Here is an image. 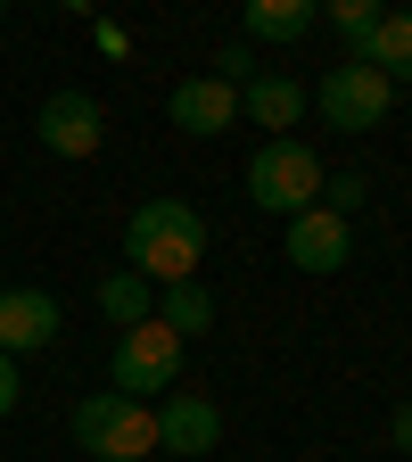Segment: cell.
I'll return each mask as SVG.
<instances>
[{
  "label": "cell",
  "instance_id": "3",
  "mask_svg": "<svg viewBox=\"0 0 412 462\" xmlns=\"http://www.w3.org/2000/svg\"><path fill=\"white\" fill-rule=\"evenodd\" d=\"M75 446L83 454H99V462H149L157 454V413L141 396H83L75 404Z\"/></svg>",
  "mask_w": 412,
  "mask_h": 462
},
{
  "label": "cell",
  "instance_id": "7",
  "mask_svg": "<svg viewBox=\"0 0 412 462\" xmlns=\"http://www.w3.org/2000/svg\"><path fill=\"white\" fill-rule=\"evenodd\" d=\"M280 248L298 273H338L346 256H355V223L330 215V207H306V215H288L280 223Z\"/></svg>",
  "mask_w": 412,
  "mask_h": 462
},
{
  "label": "cell",
  "instance_id": "16",
  "mask_svg": "<svg viewBox=\"0 0 412 462\" xmlns=\"http://www.w3.org/2000/svg\"><path fill=\"white\" fill-rule=\"evenodd\" d=\"M322 17L338 25L346 58H363V42H371V25H380V0H322Z\"/></svg>",
  "mask_w": 412,
  "mask_h": 462
},
{
  "label": "cell",
  "instance_id": "6",
  "mask_svg": "<svg viewBox=\"0 0 412 462\" xmlns=\"http://www.w3.org/2000/svg\"><path fill=\"white\" fill-rule=\"evenodd\" d=\"M33 133H41L50 157H99V141H107V107H99L91 91H50L41 116H33Z\"/></svg>",
  "mask_w": 412,
  "mask_h": 462
},
{
  "label": "cell",
  "instance_id": "14",
  "mask_svg": "<svg viewBox=\"0 0 412 462\" xmlns=\"http://www.w3.org/2000/svg\"><path fill=\"white\" fill-rule=\"evenodd\" d=\"M322 17V0H248V42H306Z\"/></svg>",
  "mask_w": 412,
  "mask_h": 462
},
{
  "label": "cell",
  "instance_id": "21",
  "mask_svg": "<svg viewBox=\"0 0 412 462\" xmlns=\"http://www.w3.org/2000/svg\"><path fill=\"white\" fill-rule=\"evenodd\" d=\"M91 33H99V50H107V58H124V50H133V33H124V25H107V17H99Z\"/></svg>",
  "mask_w": 412,
  "mask_h": 462
},
{
  "label": "cell",
  "instance_id": "10",
  "mask_svg": "<svg viewBox=\"0 0 412 462\" xmlns=\"http://www.w3.org/2000/svg\"><path fill=\"white\" fill-rule=\"evenodd\" d=\"M67 330L50 289H0V356H41V346Z\"/></svg>",
  "mask_w": 412,
  "mask_h": 462
},
{
  "label": "cell",
  "instance_id": "20",
  "mask_svg": "<svg viewBox=\"0 0 412 462\" xmlns=\"http://www.w3.org/2000/svg\"><path fill=\"white\" fill-rule=\"evenodd\" d=\"M17 396H25V388H17V356H0V421L17 413Z\"/></svg>",
  "mask_w": 412,
  "mask_h": 462
},
{
  "label": "cell",
  "instance_id": "17",
  "mask_svg": "<svg viewBox=\"0 0 412 462\" xmlns=\"http://www.w3.org/2000/svg\"><path fill=\"white\" fill-rule=\"evenodd\" d=\"M371 199V173H330V182H322V207L330 215H346V223H355V207Z\"/></svg>",
  "mask_w": 412,
  "mask_h": 462
},
{
  "label": "cell",
  "instance_id": "11",
  "mask_svg": "<svg viewBox=\"0 0 412 462\" xmlns=\"http://www.w3.org/2000/svg\"><path fill=\"white\" fill-rule=\"evenodd\" d=\"M306 107H314V91H306L298 75H248V83H240V116H248L264 141H272V133H298Z\"/></svg>",
  "mask_w": 412,
  "mask_h": 462
},
{
  "label": "cell",
  "instance_id": "13",
  "mask_svg": "<svg viewBox=\"0 0 412 462\" xmlns=\"http://www.w3.org/2000/svg\"><path fill=\"white\" fill-rule=\"evenodd\" d=\"M157 322H165L173 338L215 330V289H206V281H165V289H157Z\"/></svg>",
  "mask_w": 412,
  "mask_h": 462
},
{
  "label": "cell",
  "instance_id": "23",
  "mask_svg": "<svg viewBox=\"0 0 412 462\" xmlns=\"http://www.w3.org/2000/svg\"><path fill=\"white\" fill-rule=\"evenodd\" d=\"M0 9H9V0H0Z\"/></svg>",
  "mask_w": 412,
  "mask_h": 462
},
{
  "label": "cell",
  "instance_id": "5",
  "mask_svg": "<svg viewBox=\"0 0 412 462\" xmlns=\"http://www.w3.org/2000/svg\"><path fill=\"white\" fill-rule=\"evenodd\" d=\"M388 107H396V83L380 67H363V58H346V67H330L314 83V116H322L330 133H380Z\"/></svg>",
  "mask_w": 412,
  "mask_h": 462
},
{
  "label": "cell",
  "instance_id": "9",
  "mask_svg": "<svg viewBox=\"0 0 412 462\" xmlns=\"http://www.w3.org/2000/svg\"><path fill=\"white\" fill-rule=\"evenodd\" d=\"M165 116H173V133L215 141V133H231V125H240V91H231L223 75H190V83H173Z\"/></svg>",
  "mask_w": 412,
  "mask_h": 462
},
{
  "label": "cell",
  "instance_id": "15",
  "mask_svg": "<svg viewBox=\"0 0 412 462\" xmlns=\"http://www.w3.org/2000/svg\"><path fill=\"white\" fill-rule=\"evenodd\" d=\"M99 314H107L115 330L149 322V314H157V281H141L133 264H124V273H107V281H99Z\"/></svg>",
  "mask_w": 412,
  "mask_h": 462
},
{
  "label": "cell",
  "instance_id": "19",
  "mask_svg": "<svg viewBox=\"0 0 412 462\" xmlns=\"http://www.w3.org/2000/svg\"><path fill=\"white\" fill-rule=\"evenodd\" d=\"M388 438H396V454L412 462V396H404V404H396V413H388Z\"/></svg>",
  "mask_w": 412,
  "mask_h": 462
},
{
  "label": "cell",
  "instance_id": "18",
  "mask_svg": "<svg viewBox=\"0 0 412 462\" xmlns=\"http://www.w3.org/2000/svg\"><path fill=\"white\" fill-rule=\"evenodd\" d=\"M206 75H223L231 91H240V83H248V42H223V50H215V67H206Z\"/></svg>",
  "mask_w": 412,
  "mask_h": 462
},
{
  "label": "cell",
  "instance_id": "22",
  "mask_svg": "<svg viewBox=\"0 0 412 462\" xmlns=\"http://www.w3.org/2000/svg\"><path fill=\"white\" fill-rule=\"evenodd\" d=\"M58 9H67V17H91V0H58Z\"/></svg>",
  "mask_w": 412,
  "mask_h": 462
},
{
  "label": "cell",
  "instance_id": "1",
  "mask_svg": "<svg viewBox=\"0 0 412 462\" xmlns=\"http://www.w3.org/2000/svg\"><path fill=\"white\" fill-rule=\"evenodd\" d=\"M124 264L141 273V281H198V264H206V215L190 207V199H141L133 215H124Z\"/></svg>",
  "mask_w": 412,
  "mask_h": 462
},
{
  "label": "cell",
  "instance_id": "4",
  "mask_svg": "<svg viewBox=\"0 0 412 462\" xmlns=\"http://www.w3.org/2000/svg\"><path fill=\"white\" fill-rule=\"evenodd\" d=\"M182 346H190V338H173L157 314L133 322V330H115V372H107V388H115V396L157 404L165 388H182Z\"/></svg>",
  "mask_w": 412,
  "mask_h": 462
},
{
  "label": "cell",
  "instance_id": "2",
  "mask_svg": "<svg viewBox=\"0 0 412 462\" xmlns=\"http://www.w3.org/2000/svg\"><path fill=\"white\" fill-rule=\"evenodd\" d=\"M322 182H330V165L298 141V133H272L256 157H248V199L264 207V215H306V207H322Z\"/></svg>",
  "mask_w": 412,
  "mask_h": 462
},
{
  "label": "cell",
  "instance_id": "12",
  "mask_svg": "<svg viewBox=\"0 0 412 462\" xmlns=\"http://www.w3.org/2000/svg\"><path fill=\"white\" fill-rule=\"evenodd\" d=\"M363 67H380L396 91L412 83V0H404V9H380V25L363 42Z\"/></svg>",
  "mask_w": 412,
  "mask_h": 462
},
{
  "label": "cell",
  "instance_id": "8",
  "mask_svg": "<svg viewBox=\"0 0 412 462\" xmlns=\"http://www.w3.org/2000/svg\"><path fill=\"white\" fill-rule=\"evenodd\" d=\"M149 413H157V446L165 454H215L223 446V413H215V396H190V388H165L157 404H149Z\"/></svg>",
  "mask_w": 412,
  "mask_h": 462
}]
</instances>
